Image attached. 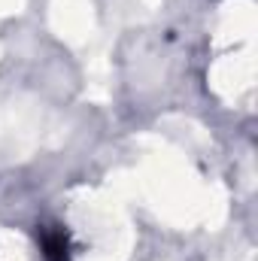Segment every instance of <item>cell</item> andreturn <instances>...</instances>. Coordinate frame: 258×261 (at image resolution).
<instances>
[{"label": "cell", "instance_id": "obj_1", "mask_svg": "<svg viewBox=\"0 0 258 261\" xmlns=\"http://www.w3.org/2000/svg\"><path fill=\"white\" fill-rule=\"evenodd\" d=\"M40 249L46 261H73L70 255V234L61 225H43L40 228Z\"/></svg>", "mask_w": 258, "mask_h": 261}]
</instances>
